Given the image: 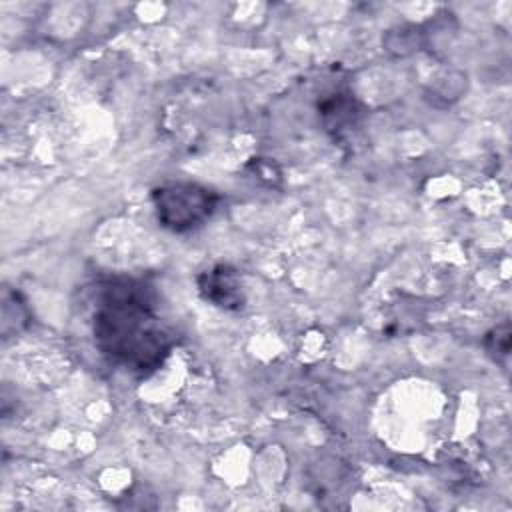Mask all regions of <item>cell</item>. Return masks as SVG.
<instances>
[{"mask_svg":"<svg viewBox=\"0 0 512 512\" xmlns=\"http://www.w3.org/2000/svg\"><path fill=\"white\" fill-rule=\"evenodd\" d=\"M92 336L110 362L142 376L158 370L174 344L156 314L154 288L138 278L98 284Z\"/></svg>","mask_w":512,"mask_h":512,"instance_id":"6da1fadb","label":"cell"},{"mask_svg":"<svg viewBox=\"0 0 512 512\" xmlns=\"http://www.w3.org/2000/svg\"><path fill=\"white\" fill-rule=\"evenodd\" d=\"M220 196L196 182H168L152 190V206L162 228L184 234L200 228L216 212Z\"/></svg>","mask_w":512,"mask_h":512,"instance_id":"7a4b0ae2","label":"cell"},{"mask_svg":"<svg viewBox=\"0 0 512 512\" xmlns=\"http://www.w3.org/2000/svg\"><path fill=\"white\" fill-rule=\"evenodd\" d=\"M198 292L200 296L222 310H242L246 304V294L240 282L238 272L228 264H216L198 274Z\"/></svg>","mask_w":512,"mask_h":512,"instance_id":"3957f363","label":"cell"},{"mask_svg":"<svg viewBox=\"0 0 512 512\" xmlns=\"http://www.w3.org/2000/svg\"><path fill=\"white\" fill-rule=\"evenodd\" d=\"M318 110L324 126L336 134L352 128L362 112L360 104L350 94H332L320 102Z\"/></svg>","mask_w":512,"mask_h":512,"instance_id":"277c9868","label":"cell"},{"mask_svg":"<svg viewBox=\"0 0 512 512\" xmlns=\"http://www.w3.org/2000/svg\"><path fill=\"white\" fill-rule=\"evenodd\" d=\"M484 346L494 356V360L506 358L508 352H510V326L508 324H500V326L492 328L486 334Z\"/></svg>","mask_w":512,"mask_h":512,"instance_id":"5b68a950","label":"cell"}]
</instances>
